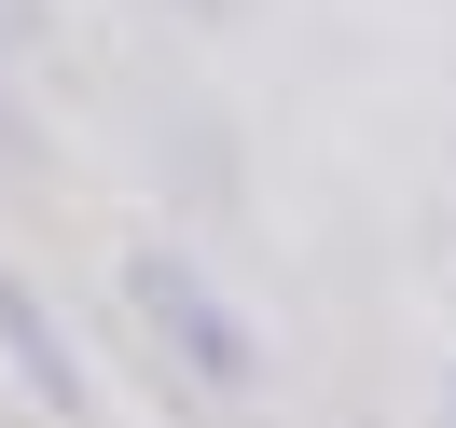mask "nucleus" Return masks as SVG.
<instances>
[{
  "label": "nucleus",
  "mask_w": 456,
  "mask_h": 428,
  "mask_svg": "<svg viewBox=\"0 0 456 428\" xmlns=\"http://www.w3.org/2000/svg\"><path fill=\"white\" fill-rule=\"evenodd\" d=\"M56 42V0H0V56H42Z\"/></svg>",
  "instance_id": "obj_3"
},
{
  "label": "nucleus",
  "mask_w": 456,
  "mask_h": 428,
  "mask_svg": "<svg viewBox=\"0 0 456 428\" xmlns=\"http://www.w3.org/2000/svg\"><path fill=\"white\" fill-rule=\"evenodd\" d=\"M180 14H194V28H235V14H249V0H180Z\"/></svg>",
  "instance_id": "obj_4"
},
{
  "label": "nucleus",
  "mask_w": 456,
  "mask_h": 428,
  "mask_svg": "<svg viewBox=\"0 0 456 428\" xmlns=\"http://www.w3.org/2000/svg\"><path fill=\"white\" fill-rule=\"evenodd\" d=\"M125 304H139V332L167 345L208 400H249L263 373H277V359H263V332H249V304H235L194 249H125Z\"/></svg>",
  "instance_id": "obj_1"
},
{
  "label": "nucleus",
  "mask_w": 456,
  "mask_h": 428,
  "mask_svg": "<svg viewBox=\"0 0 456 428\" xmlns=\"http://www.w3.org/2000/svg\"><path fill=\"white\" fill-rule=\"evenodd\" d=\"M0 359H14V387H28V400H56V415H84V359H69V332H56V318H42V290L28 277H14V262H0Z\"/></svg>",
  "instance_id": "obj_2"
},
{
  "label": "nucleus",
  "mask_w": 456,
  "mask_h": 428,
  "mask_svg": "<svg viewBox=\"0 0 456 428\" xmlns=\"http://www.w3.org/2000/svg\"><path fill=\"white\" fill-rule=\"evenodd\" d=\"M443 428H456V373H443Z\"/></svg>",
  "instance_id": "obj_5"
}]
</instances>
